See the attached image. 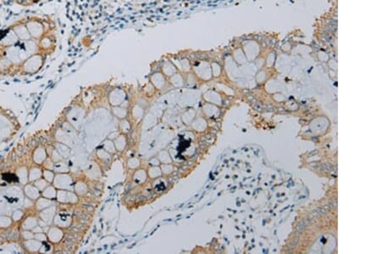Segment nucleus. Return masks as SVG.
<instances>
[{"instance_id": "f257e3e1", "label": "nucleus", "mask_w": 384, "mask_h": 254, "mask_svg": "<svg viewBox=\"0 0 384 254\" xmlns=\"http://www.w3.org/2000/svg\"><path fill=\"white\" fill-rule=\"evenodd\" d=\"M21 128V122L13 111L0 106V147L13 140Z\"/></svg>"}, {"instance_id": "f03ea898", "label": "nucleus", "mask_w": 384, "mask_h": 254, "mask_svg": "<svg viewBox=\"0 0 384 254\" xmlns=\"http://www.w3.org/2000/svg\"><path fill=\"white\" fill-rule=\"evenodd\" d=\"M27 29L30 32V36L32 39L39 40L41 37L49 33L52 32L53 28H46L49 25V21L43 20L42 18L38 17H29L24 19Z\"/></svg>"}, {"instance_id": "7ed1b4c3", "label": "nucleus", "mask_w": 384, "mask_h": 254, "mask_svg": "<svg viewBox=\"0 0 384 254\" xmlns=\"http://www.w3.org/2000/svg\"><path fill=\"white\" fill-rule=\"evenodd\" d=\"M47 56L42 53H36L34 55L30 56V58L25 60L21 67L19 76H27L33 75L43 68L45 64Z\"/></svg>"}, {"instance_id": "20e7f679", "label": "nucleus", "mask_w": 384, "mask_h": 254, "mask_svg": "<svg viewBox=\"0 0 384 254\" xmlns=\"http://www.w3.org/2000/svg\"><path fill=\"white\" fill-rule=\"evenodd\" d=\"M39 46V52L44 55L49 56L52 54L56 49L55 36L52 32H49L37 40Z\"/></svg>"}, {"instance_id": "39448f33", "label": "nucleus", "mask_w": 384, "mask_h": 254, "mask_svg": "<svg viewBox=\"0 0 384 254\" xmlns=\"http://www.w3.org/2000/svg\"><path fill=\"white\" fill-rule=\"evenodd\" d=\"M11 27L13 29L14 32L16 33V35L18 37L20 41H27V40L32 39L31 36H30V32L27 29L24 19L16 21V23H13L11 25Z\"/></svg>"}, {"instance_id": "423d86ee", "label": "nucleus", "mask_w": 384, "mask_h": 254, "mask_svg": "<svg viewBox=\"0 0 384 254\" xmlns=\"http://www.w3.org/2000/svg\"><path fill=\"white\" fill-rule=\"evenodd\" d=\"M126 95L125 91L121 88H115L112 91L110 92L109 95V100L110 104L113 106H119L122 104V102L125 101Z\"/></svg>"}, {"instance_id": "0eeeda50", "label": "nucleus", "mask_w": 384, "mask_h": 254, "mask_svg": "<svg viewBox=\"0 0 384 254\" xmlns=\"http://www.w3.org/2000/svg\"><path fill=\"white\" fill-rule=\"evenodd\" d=\"M167 76H165L162 72H155L150 76V83L157 90H162L167 85Z\"/></svg>"}, {"instance_id": "6e6552de", "label": "nucleus", "mask_w": 384, "mask_h": 254, "mask_svg": "<svg viewBox=\"0 0 384 254\" xmlns=\"http://www.w3.org/2000/svg\"><path fill=\"white\" fill-rule=\"evenodd\" d=\"M161 70H162V74L167 77H170L172 75H174L177 72H178V69L175 66V64L172 62L171 59H168V60H165L162 62Z\"/></svg>"}, {"instance_id": "1a4fd4ad", "label": "nucleus", "mask_w": 384, "mask_h": 254, "mask_svg": "<svg viewBox=\"0 0 384 254\" xmlns=\"http://www.w3.org/2000/svg\"><path fill=\"white\" fill-rule=\"evenodd\" d=\"M114 143H115L117 150L119 151V152L124 150L126 146V137L124 136L123 134L119 135L117 137V140H115Z\"/></svg>"}, {"instance_id": "9d476101", "label": "nucleus", "mask_w": 384, "mask_h": 254, "mask_svg": "<svg viewBox=\"0 0 384 254\" xmlns=\"http://www.w3.org/2000/svg\"><path fill=\"white\" fill-rule=\"evenodd\" d=\"M183 77H182V75L178 73V72H177L176 74H175L174 75H172V76H170L169 77V82L171 83L173 86H175V87H179V86H181V85H183Z\"/></svg>"}, {"instance_id": "9b49d317", "label": "nucleus", "mask_w": 384, "mask_h": 254, "mask_svg": "<svg viewBox=\"0 0 384 254\" xmlns=\"http://www.w3.org/2000/svg\"><path fill=\"white\" fill-rule=\"evenodd\" d=\"M162 175V170H161V168L159 166H151V168H149V169H148V176L151 179H156V178H158Z\"/></svg>"}, {"instance_id": "f8f14e48", "label": "nucleus", "mask_w": 384, "mask_h": 254, "mask_svg": "<svg viewBox=\"0 0 384 254\" xmlns=\"http://www.w3.org/2000/svg\"><path fill=\"white\" fill-rule=\"evenodd\" d=\"M158 159L160 160L161 163H171V155L168 152H162L159 154Z\"/></svg>"}, {"instance_id": "ddd939ff", "label": "nucleus", "mask_w": 384, "mask_h": 254, "mask_svg": "<svg viewBox=\"0 0 384 254\" xmlns=\"http://www.w3.org/2000/svg\"><path fill=\"white\" fill-rule=\"evenodd\" d=\"M113 111L115 115L119 119H124V118H126V114H127L126 109L119 107V106H115Z\"/></svg>"}, {"instance_id": "4468645a", "label": "nucleus", "mask_w": 384, "mask_h": 254, "mask_svg": "<svg viewBox=\"0 0 384 254\" xmlns=\"http://www.w3.org/2000/svg\"><path fill=\"white\" fill-rule=\"evenodd\" d=\"M147 178V174L145 172V170H139L135 173L134 175V180H135L137 183H144Z\"/></svg>"}, {"instance_id": "2eb2a0df", "label": "nucleus", "mask_w": 384, "mask_h": 254, "mask_svg": "<svg viewBox=\"0 0 384 254\" xmlns=\"http://www.w3.org/2000/svg\"><path fill=\"white\" fill-rule=\"evenodd\" d=\"M104 149L108 153H110V154L116 153V151H117L115 143L111 140H107V141L104 142Z\"/></svg>"}, {"instance_id": "dca6fc26", "label": "nucleus", "mask_w": 384, "mask_h": 254, "mask_svg": "<svg viewBox=\"0 0 384 254\" xmlns=\"http://www.w3.org/2000/svg\"><path fill=\"white\" fill-rule=\"evenodd\" d=\"M160 168H161L162 174H164V175L171 174L174 171V166L172 165L171 163H162Z\"/></svg>"}, {"instance_id": "f3484780", "label": "nucleus", "mask_w": 384, "mask_h": 254, "mask_svg": "<svg viewBox=\"0 0 384 254\" xmlns=\"http://www.w3.org/2000/svg\"><path fill=\"white\" fill-rule=\"evenodd\" d=\"M40 0H16V3L23 6H30L35 3H39Z\"/></svg>"}, {"instance_id": "a211bd4d", "label": "nucleus", "mask_w": 384, "mask_h": 254, "mask_svg": "<svg viewBox=\"0 0 384 254\" xmlns=\"http://www.w3.org/2000/svg\"><path fill=\"white\" fill-rule=\"evenodd\" d=\"M139 165V159H130L129 161H128V166L130 167V168H136V167H138Z\"/></svg>"}, {"instance_id": "6ab92c4d", "label": "nucleus", "mask_w": 384, "mask_h": 254, "mask_svg": "<svg viewBox=\"0 0 384 254\" xmlns=\"http://www.w3.org/2000/svg\"><path fill=\"white\" fill-rule=\"evenodd\" d=\"M149 164H150L151 166H160L161 162H160V160L158 159V158H153V159L149 161Z\"/></svg>"}, {"instance_id": "aec40b11", "label": "nucleus", "mask_w": 384, "mask_h": 254, "mask_svg": "<svg viewBox=\"0 0 384 254\" xmlns=\"http://www.w3.org/2000/svg\"><path fill=\"white\" fill-rule=\"evenodd\" d=\"M126 126H130V124L126 121H123L122 124L120 125V127H121V129L124 130V132H127L130 129V127H126Z\"/></svg>"}, {"instance_id": "412c9836", "label": "nucleus", "mask_w": 384, "mask_h": 254, "mask_svg": "<svg viewBox=\"0 0 384 254\" xmlns=\"http://www.w3.org/2000/svg\"><path fill=\"white\" fill-rule=\"evenodd\" d=\"M12 1H14V2H16V0H12Z\"/></svg>"}]
</instances>
